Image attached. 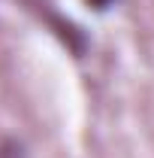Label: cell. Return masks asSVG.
<instances>
[{
	"mask_svg": "<svg viewBox=\"0 0 154 158\" xmlns=\"http://www.w3.org/2000/svg\"><path fill=\"white\" fill-rule=\"evenodd\" d=\"M85 3H91L94 9H109V6H112L115 0H85Z\"/></svg>",
	"mask_w": 154,
	"mask_h": 158,
	"instance_id": "6da1fadb",
	"label": "cell"
}]
</instances>
